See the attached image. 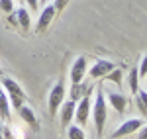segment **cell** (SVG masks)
Segmentation results:
<instances>
[{
  "label": "cell",
  "mask_w": 147,
  "mask_h": 139,
  "mask_svg": "<svg viewBox=\"0 0 147 139\" xmlns=\"http://www.w3.org/2000/svg\"><path fill=\"white\" fill-rule=\"evenodd\" d=\"M90 116H92V122H94V131H96V137L102 139L104 126H106V120H108V104H106V98H104V88H102V86H98V88H96V96H94V102H92Z\"/></svg>",
  "instance_id": "cell-1"
},
{
  "label": "cell",
  "mask_w": 147,
  "mask_h": 139,
  "mask_svg": "<svg viewBox=\"0 0 147 139\" xmlns=\"http://www.w3.org/2000/svg\"><path fill=\"white\" fill-rule=\"evenodd\" d=\"M0 84H2V88H4V92L8 94V100H10V106L14 108V110H18L20 106L26 104V92H24V88L18 84V81H14V79H10V77H4L2 81H0Z\"/></svg>",
  "instance_id": "cell-2"
},
{
  "label": "cell",
  "mask_w": 147,
  "mask_h": 139,
  "mask_svg": "<svg viewBox=\"0 0 147 139\" xmlns=\"http://www.w3.org/2000/svg\"><path fill=\"white\" fill-rule=\"evenodd\" d=\"M65 102V84L63 81H59L51 88V92H49V98H47V104H49V114L51 116H55L57 110H59V106Z\"/></svg>",
  "instance_id": "cell-3"
},
{
  "label": "cell",
  "mask_w": 147,
  "mask_h": 139,
  "mask_svg": "<svg viewBox=\"0 0 147 139\" xmlns=\"http://www.w3.org/2000/svg\"><path fill=\"white\" fill-rule=\"evenodd\" d=\"M90 110H92V94L90 96H84L77 102L75 108V120L79 126H86L88 124V118H90Z\"/></svg>",
  "instance_id": "cell-4"
},
{
  "label": "cell",
  "mask_w": 147,
  "mask_h": 139,
  "mask_svg": "<svg viewBox=\"0 0 147 139\" xmlns=\"http://www.w3.org/2000/svg\"><path fill=\"white\" fill-rule=\"evenodd\" d=\"M141 126H143V120H141V118L125 120L124 124H120V126L112 131V139H120V137H125V135H131V133H136Z\"/></svg>",
  "instance_id": "cell-5"
},
{
  "label": "cell",
  "mask_w": 147,
  "mask_h": 139,
  "mask_svg": "<svg viewBox=\"0 0 147 139\" xmlns=\"http://www.w3.org/2000/svg\"><path fill=\"white\" fill-rule=\"evenodd\" d=\"M88 73V63H86V57H79L73 61V65H71V73H69V79L71 82H80L84 81V75Z\"/></svg>",
  "instance_id": "cell-6"
},
{
  "label": "cell",
  "mask_w": 147,
  "mask_h": 139,
  "mask_svg": "<svg viewBox=\"0 0 147 139\" xmlns=\"http://www.w3.org/2000/svg\"><path fill=\"white\" fill-rule=\"evenodd\" d=\"M55 4H47L45 8L41 10V14H39V18H37V24H35V34H43L47 28L51 26V22H53V18H55Z\"/></svg>",
  "instance_id": "cell-7"
},
{
  "label": "cell",
  "mask_w": 147,
  "mask_h": 139,
  "mask_svg": "<svg viewBox=\"0 0 147 139\" xmlns=\"http://www.w3.org/2000/svg\"><path fill=\"white\" fill-rule=\"evenodd\" d=\"M92 90H94V86H92V84H88V82H84V81H80V82H71L69 98H71V100H75V102H79L80 98L90 96Z\"/></svg>",
  "instance_id": "cell-8"
},
{
  "label": "cell",
  "mask_w": 147,
  "mask_h": 139,
  "mask_svg": "<svg viewBox=\"0 0 147 139\" xmlns=\"http://www.w3.org/2000/svg\"><path fill=\"white\" fill-rule=\"evenodd\" d=\"M75 108H77V102L75 100H71L69 98L67 102H63V104L59 106V116H61V128L67 129L71 126V122H73V118H75Z\"/></svg>",
  "instance_id": "cell-9"
},
{
  "label": "cell",
  "mask_w": 147,
  "mask_h": 139,
  "mask_svg": "<svg viewBox=\"0 0 147 139\" xmlns=\"http://www.w3.org/2000/svg\"><path fill=\"white\" fill-rule=\"evenodd\" d=\"M112 69H116V65H114L112 61H106V59H98L94 65L90 67L88 71V75H90V79H104L108 73Z\"/></svg>",
  "instance_id": "cell-10"
},
{
  "label": "cell",
  "mask_w": 147,
  "mask_h": 139,
  "mask_svg": "<svg viewBox=\"0 0 147 139\" xmlns=\"http://www.w3.org/2000/svg\"><path fill=\"white\" fill-rule=\"evenodd\" d=\"M18 114H20V118H22L24 124H28L30 128L34 129V131H37L39 129V120H37V116H35V112L30 108V106H20L18 108Z\"/></svg>",
  "instance_id": "cell-11"
},
{
  "label": "cell",
  "mask_w": 147,
  "mask_h": 139,
  "mask_svg": "<svg viewBox=\"0 0 147 139\" xmlns=\"http://www.w3.org/2000/svg\"><path fill=\"white\" fill-rule=\"evenodd\" d=\"M108 96V102L112 104V108L116 112H120V114H125V110H127V98H125L122 92H106Z\"/></svg>",
  "instance_id": "cell-12"
},
{
  "label": "cell",
  "mask_w": 147,
  "mask_h": 139,
  "mask_svg": "<svg viewBox=\"0 0 147 139\" xmlns=\"http://www.w3.org/2000/svg\"><path fill=\"white\" fill-rule=\"evenodd\" d=\"M16 20H18L20 30H22L24 34H28V30L32 28V16H30V10H26V6L16 10Z\"/></svg>",
  "instance_id": "cell-13"
},
{
  "label": "cell",
  "mask_w": 147,
  "mask_h": 139,
  "mask_svg": "<svg viewBox=\"0 0 147 139\" xmlns=\"http://www.w3.org/2000/svg\"><path fill=\"white\" fill-rule=\"evenodd\" d=\"M0 120H10V100L0 84Z\"/></svg>",
  "instance_id": "cell-14"
},
{
  "label": "cell",
  "mask_w": 147,
  "mask_h": 139,
  "mask_svg": "<svg viewBox=\"0 0 147 139\" xmlns=\"http://www.w3.org/2000/svg\"><path fill=\"white\" fill-rule=\"evenodd\" d=\"M136 106L141 112V116H147V90H137L136 92Z\"/></svg>",
  "instance_id": "cell-15"
},
{
  "label": "cell",
  "mask_w": 147,
  "mask_h": 139,
  "mask_svg": "<svg viewBox=\"0 0 147 139\" xmlns=\"http://www.w3.org/2000/svg\"><path fill=\"white\" fill-rule=\"evenodd\" d=\"M67 137L69 139H86V135H84V129L80 128V126H69Z\"/></svg>",
  "instance_id": "cell-16"
},
{
  "label": "cell",
  "mask_w": 147,
  "mask_h": 139,
  "mask_svg": "<svg viewBox=\"0 0 147 139\" xmlns=\"http://www.w3.org/2000/svg\"><path fill=\"white\" fill-rule=\"evenodd\" d=\"M129 90L134 94L139 90V73H137V67L129 71Z\"/></svg>",
  "instance_id": "cell-17"
},
{
  "label": "cell",
  "mask_w": 147,
  "mask_h": 139,
  "mask_svg": "<svg viewBox=\"0 0 147 139\" xmlns=\"http://www.w3.org/2000/svg\"><path fill=\"white\" fill-rule=\"evenodd\" d=\"M104 79H108V81H112L116 86H120V84H122V71L120 69H112Z\"/></svg>",
  "instance_id": "cell-18"
},
{
  "label": "cell",
  "mask_w": 147,
  "mask_h": 139,
  "mask_svg": "<svg viewBox=\"0 0 147 139\" xmlns=\"http://www.w3.org/2000/svg\"><path fill=\"white\" fill-rule=\"evenodd\" d=\"M0 10L4 12V14L14 12V0H0Z\"/></svg>",
  "instance_id": "cell-19"
},
{
  "label": "cell",
  "mask_w": 147,
  "mask_h": 139,
  "mask_svg": "<svg viewBox=\"0 0 147 139\" xmlns=\"http://www.w3.org/2000/svg\"><path fill=\"white\" fill-rule=\"evenodd\" d=\"M137 73H139V77H147V53L143 55V59L139 61V67H137Z\"/></svg>",
  "instance_id": "cell-20"
},
{
  "label": "cell",
  "mask_w": 147,
  "mask_h": 139,
  "mask_svg": "<svg viewBox=\"0 0 147 139\" xmlns=\"http://www.w3.org/2000/svg\"><path fill=\"white\" fill-rule=\"evenodd\" d=\"M24 2H26V6H28L32 12L39 10V0H24Z\"/></svg>",
  "instance_id": "cell-21"
},
{
  "label": "cell",
  "mask_w": 147,
  "mask_h": 139,
  "mask_svg": "<svg viewBox=\"0 0 147 139\" xmlns=\"http://www.w3.org/2000/svg\"><path fill=\"white\" fill-rule=\"evenodd\" d=\"M137 131H139V133H137V139H147V124H143Z\"/></svg>",
  "instance_id": "cell-22"
},
{
  "label": "cell",
  "mask_w": 147,
  "mask_h": 139,
  "mask_svg": "<svg viewBox=\"0 0 147 139\" xmlns=\"http://www.w3.org/2000/svg\"><path fill=\"white\" fill-rule=\"evenodd\" d=\"M4 139H16L14 135H12V129H10V126H4Z\"/></svg>",
  "instance_id": "cell-23"
},
{
  "label": "cell",
  "mask_w": 147,
  "mask_h": 139,
  "mask_svg": "<svg viewBox=\"0 0 147 139\" xmlns=\"http://www.w3.org/2000/svg\"><path fill=\"white\" fill-rule=\"evenodd\" d=\"M65 4H67V0H55V10L61 12L63 8H65Z\"/></svg>",
  "instance_id": "cell-24"
},
{
  "label": "cell",
  "mask_w": 147,
  "mask_h": 139,
  "mask_svg": "<svg viewBox=\"0 0 147 139\" xmlns=\"http://www.w3.org/2000/svg\"><path fill=\"white\" fill-rule=\"evenodd\" d=\"M0 139H4V126H2V122H0Z\"/></svg>",
  "instance_id": "cell-25"
},
{
  "label": "cell",
  "mask_w": 147,
  "mask_h": 139,
  "mask_svg": "<svg viewBox=\"0 0 147 139\" xmlns=\"http://www.w3.org/2000/svg\"><path fill=\"white\" fill-rule=\"evenodd\" d=\"M39 2H41V4H45V2H47V0H39Z\"/></svg>",
  "instance_id": "cell-26"
}]
</instances>
